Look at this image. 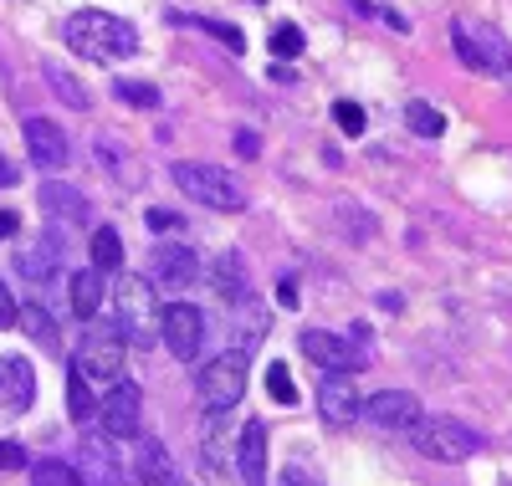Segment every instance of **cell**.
<instances>
[{
  "label": "cell",
  "mask_w": 512,
  "mask_h": 486,
  "mask_svg": "<svg viewBox=\"0 0 512 486\" xmlns=\"http://www.w3.org/2000/svg\"><path fill=\"white\" fill-rule=\"evenodd\" d=\"M62 36H67V47L77 57H88V62H123V57L139 52V31L128 26L123 16H108V11H77V16H67Z\"/></svg>",
  "instance_id": "obj_1"
},
{
  "label": "cell",
  "mask_w": 512,
  "mask_h": 486,
  "mask_svg": "<svg viewBox=\"0 0 512 486\" xmlns=\"http://www.w3.org/2000/svg\"><path fill=\"white\" fill-rule=\"evenodd\" d=\"M113 302H118L113 333H123V343L149 348V343L159 338V297H154V282H149V277H134V272H123Z\"/></svg>",
  "instance_id": "obj_2"
},
{
  "label": "cell",
  "mask_w": 512,
  "mask_h": 486,
  "mask_svg": "<svg viewBox=\"0 0 512 486\" xmlns=\"http://www.w3.org/2000/svg\"><path fill=\"white\" fill-rule=\"evenodd\" d=\"M405 435H410V446H415L420 456L446 461V466L472 461V456L482 451V435H477V430H466V425L451 420V415H415V425H410Z\"/></svg>",
  "instance_id": "obj_3"
},
{
  "label": "cell",
  "mask_w": 512,
  "mask_h": 486,
  "mask_svg": "<svg viewBox=\"0 0 512 486\" xmlns=\"http://www.w3.org/2000/svg\"><path fill=\"white\" fill-rule=\"evenodd\" d=\"M175 185L185 200L205 205V210H246V185L236 180L231 169H216V164H195V159H180L175 164Z\"/></svg>",
  "instance_id": "obj_4"
},
{
  "label": "cell",
  "mask_w": 512,
  "mask_h": 486,
  "mask_svg": "<svg viewBox=\"0 0 512 486\" xmlns=\"http://www.w3.org/2000/svg\"><path fill=\"white\" fill-rule=\"evenodd\" d=\"M451 47L472 72L512 82V41L507 36H497V31H487L477 21H451Z\"/></svg>",
  "instance_id": "obj_5"
},
{
  "label": "cell",
  "mask_w": 512,
  "mask_h": 486,
  "mask_svg": "<svg viewBox=\"0 0 512 486\" xmlns=\"http://www.w3.org/2000/svg\"><path fill=\"white\" fill-rule=\"evenodd\" d=\"M303 353L313 364H323V374H354L369 364V328L354 323L349 333H323V328H308L303 333Z\"/></svg>",
  "instance_id": "obj_6"
},
{
  "label": "cell",
  "mask_w": 512,
  "mask_h": 486,
  "mask_svg": "<svg viewBox=\"0 0 512 486\" xmlns=\"http://www.w3.org/2000/svg\"><path fill=\"white\" fill-rule=\"evenodd\" d=\"M241 394H246V353L231 348V353H216V359L205 364L200 374V400L210 415H226L241 405Z\"/></svg>",
  "instance_id": "obj_7"
},
{
  "label": "cell",
  "mask_w": 512,
  "mask_h": 486,
  "mask_svg": "<svg viewBox=\"0 0 512 486\" xmlns=\"http://www.w3.org/2000/svg\"><path fill=\"white\" fill-rule=\"evenodd\" d=\"M159 338H164V348L175 353V359H200V343H205V313L200 307H190V302H169V307H159Z\"/></svg>",
  "instance_id": "obj_8"
},
{
  "label": "cell",
  "mask_w": 512,
  "mask_h": 486,
  "mask_svg": "<svg viewBox=\"0 0 512 486\" xmlns=\"http://www.w3.org/2000/svg\"><path fill=\"white\" fill-rule=\"evenodd\" d=\"M123 333H113V323L108 328H93L88 338H82V348H77V369H82V379H118L123 374Z\"/></svg>",
  "instance_id": "obj_9"
},
{
  "label": "cell",
  "mask_w": 512,
  "mask_h": 486,
  "mask_svg": "<svg viewBox=\"0 0 512 486\" xmlns=\"http://www.w3.org/2000/svg\"><path fill=\"white\" fill-rule=\"evenodd\" d=\"M21 134H26V154H31L36 169H47V174L67 169L72 149H67V134H62L52 118H26V123H21Z\"/></svg>",
  "instance_id": "obj_10"
},
{
  "label": "cell",
  "mask_w": 512,
  "mask_h": 486,
  "mask_svg": "<svg viewBox=\"0 0 512 486\" xmlns=\"http://www.w3.org/2000/svg\"><path fill=\"white\" fill-rule=\"evenodd\" d=\"M149 282L164 287V292H185L200 282V256L190 246H164L154 251V267H149Z\"/></svg>",
  "instance_id": "obj_11"
},
{
  "label": "cell",
  "mask_w": 512,
  "mask_h": 486,
  "mask_svg": "<svg viewBox=\"0 0 512 486\" xmlns=\"http://www.w3.org/2000/svg\"><path fill=\"white\" fill-rule=\"evenodd\" d=\"M98 420H103L108 440H134L139 435V389L134 384H113L108 400L98 405Z\"/></svg>",
  "instance_id": "obj_12"
},
{
  "label": "cell",
  "mask_w": 512,
  "mask_h": 486,
  "mask_svg": "<svg viewBox=\"0 0 512 486\" xmlns=\"http://www.w3.org/2000/svg\"><path fill=\"white\" fill-rule=\"evenodd\" d=\"M359 415L379 430H410L415 415H420V400L405 389H384V394H369V400L359 405Z\"/></svg>",
  "instance_id": "obj_13"
},
{
  "label": "cell",
  "mask_w": 512,
  "mask_h": 486,
  "mask_svg": "<svg viewBox=\"0 0 512 486\" xmlns=\"http://www.w3.org/2000/svg\"><path fill=\"white\" fill-rule=\"evenodd\" d=\"M359 389L349 384V374H323V389H318V415H323V425H333V430H344V425H354L359 420Z\"/></svg>",
  "instance_id": "obj_14"
},
{
  "label": "cell",
  "mask_w": 512,
  "mask_h": 486,
  "mask_svg": "<svg viewBox=\"0 0 512 486\" xmlns=\"http://www.w3.org/2000/svg\"><path fill=\"white\" fill-rule=\"evenodd\" d=\"M31 400H36L31 364L21 359V353H6V359H0V410H6V415H26Z\"/></svg>",
  "instance_id": "obj_15"
},
{
  "label": "cell",
  "mask_w": 512,
  "mask_h": 486,
  "mask_svg": "<svg viewBox=\"0 0 512 486\" xmlns=\"http://www.w3.org/2000/svg\"><path fill=\"white\" fill-rule=\"evenodd\" d=\"M205 277H210V287L221 292V302H231V307H241L246 297H251V277H246V261L236 256V251H216L200 267Z\"/></svg>",
  "instance_id": "obj_16"
},
{
  "label": "cell",
  "mask_w": 512,
  "mask_h": 486,
  "mask_svg": "<svg viewBox=\"0 0 512 486\" xmlns=\"http://www.w3.org/2000/svg\"><path fill=\"white\" fill-rule=\"evenodd\" d=\"M236 471L246 486H267V425L262 420H246L236 440Z\"/></svg>",
  "instance_id": "obj_17"
},
{
  "label": "cell",
  "mask_w": 512,
  "mask_h": 486,
  "mask_svg": "<svg viewBox=\"0 0 512 486\" xmlns=\"http://www.w3.org/2000/svg\"><path fill=\"white\" fill-rule=\"evenodd\" d=\"M41 210H47L52 220H62V226H88V215H93L88 195L72 190V185H62V180L41 185Z\"/></svg>",
  "instance_id": "obj_18"
},
{
  "label": "cell",
  "mask_w": 512,
  "mask_h": 486,
  "mask_svg": "<svg viewBox=\"0 0 512 486\" xmlns=\"http://www.w3.org/2000/svg\"><path fill=\"white\" fill-rule=\"evenodd\" d=\"M139 446H134V471H139V481L144 486H180V476H175V461H169V451H164V440H154V435H134Z\"/></svg>",
  "instance_id": "obj_19"
},
{
  "label": "cell",
  "mask_w": 512,
  "mask_h": 486,
  "mask_svg": "<svg viewBox=\"0 0 512 486\" xmlns=\"http://www.w3.org/2000/svg\"><path fill=\"white\" fill-rule=\"evenodd\" d=\"M77 481L82 486H123V471L108 456L103 440H82V471H77Z\"/></svg>",
  "instance_id": "obj_20"
},
{
  "label": "cell",
  "mask_w": 512,
  "mask_h": 486,
  "mask_svg": "<svg viewBox=\"0 0 512 486\" xmlns=\"http://www.w3.org/2000/svg\"><path fill=\"white\" fill-rule=\"evenodd\" d=\"M57 261H62V236H47V241H36L31 251L16 256V267L26 282H52L57 277Z\"/></svg>",
  "instance_id": "obj_21"
},
{
  "label": "cell",
  "mask_w": 512,
  "mask_h": 486,
  "mask_svg": "<svg viewBox=\"0 0 512 486\" xmlns=\"http://www.w3.org/2000/svg\"><path fill=\"white\" fill-rule=\"evenodd\" d=\"M16 323L41 343V348H47V353H62V333H57V318L47 313V307H41V302H26V307H16Z\"/></svg>",
  "instance_id": "obj_22"
},
{
  "label": "cell",
  "mask_w": 512,
  "mask_h": 486,
  "mask_svg": "<svg viewBox=\"0 0 512 486\" xmlns=\"http://www.w3.org/2000/svg\"><path fill=\"white\" fill-rule=\"evenodd\" d=\"M67 292H72V313L77 318H98V307H103V277L88 267V272H72L67 277Z\"/></svg>",
  "instance_id": "obj_23"
},
{
  "label": "cell",
  "mask_w": 512,
  "mask_h": 486,
  "mask_svg": "<svg viewBox=\"0 0 512 486\" xmlns=\"http://www.w3.org/2000/svg\"><path fill=\"white\" fill-rule=\"evenodd\" d=\"M41 72H47V82H52V93H57V98H62L67 108H77V113H88V103H93V98H88V87H82V82H77V77H72V72H67L62 62H41Z\"/></svg>",
  "instance_id": "obj_24"
},
{
  "label": "cell",
  "mask_w": 512,
  "mask_h": 486,
  "mask_svg": "<svg viewBox=\"0 0 512 486\" xmlns=\"http://www.w3.org/2000/svg\"><path fill=\"white\" fill-rule=\"evenodd\" d=\"M67 410H72L77 430L88 425V420H98V405H93V394H88V379H82V369H77V364H72V374H67Z\"/></svg>",
  "instance_id": "obj_25"
},
{
  "label": "cell",
  "mask_w": 512,
  "mask_h": 486,
  "mask_svg": "<svg viewBox=\"0 0 512 486\" xmlns=\"http://www.w3.org/2000/svg\"><path fill=\"white\" fill-rule=\"evenodd\" d=\"M123 267V241L113 226H98L93 231V272H118Z\"/></svg>",
  "instance_id": "obj_26"
},
{
  "label": "cell",
  "mask_w": 512,
  "mask_h": 486,
  "mask_svg": "<svg viewBox=\"0 0 512 486\" xmlns=\"http://www.w3.org/2000/svg\"><path fill=\"white\" fill-rule=\"evenodd\" d=\"M405 123L415 128L420 139H441V134H446V118H441V108L420 103V98H410V103H405Z\"/></svg>",
  "instance_id": "obj_27"
},
{
  "label": "cell",
  "mask_w": 512,
  "mask_h": 486,
  "mask_svg": "<svg viewBox=\"0 0 512 486\" xmlns=\"http://www.w3.org/2000/svg\"><path fill=\"white\" fill-rule=\"evenodd\" d=\"M113 98L128 103V108H159V93H154L149 82H134V77H118L113 82Z\"/></svg>",
  "instance_id": "obj_28"
},
{
  "label": "cell",
  "mask_w": 512,
  "mask_h": 486,
  "mask_svg": "<svg viewBox=\"0 0 512 486\" xmlns=\"http://www.w3.org/2000/svg\"><path fill=\"white\" fill-rule=\"evenodd\" d=\"M185 26H200L205 36H216V41H226L231 52H246V36H241V26H231V21H205V16H180Z\"/></svg>",
  "instance_id": "obj_29"
},
{
  "label": "cell",
  "mask_w": 512,
  "mask_h": 486,
  "mask_svg": "<svg viewBox=\"0 0 512 486\" xmlns=\"http://www.w3.org/2000/svg\"><path fill=\"white\" fill-rule=\"evenodd\" d=\"M31 486H82L77 471L67 461H36L31 466Z\"/></svg>",
  "instance_id": "obj_30"
},
{
  "label": "cell",
  "mask_w": 512,
  "mask_h": 486,
  "mask_svg": "<svg viewBox=\"0 0 512 486\" xmlns=\"http://www.w3.org/2000/svg\"><path fill=\"white\" fill-rule=\"evenodd\" d=\"M303 47H308L303 26H292V21H287V26H277V31H272V52H277V57H287V62H292V57H303Z\"/></svg>",
  "instance_id": "obj_31"
},
{
  "label": "cell",
  "mask_w": 512,
  "mask_h": 486,
  "mask_svg": "<svg viewBox=\"0 0 512 486\" xmlns=\"http://www.w3.org/2000/svg\"><path fill=\"white\" fill-rule=\"evenodd\" d=\"M267 394H272L277 405H297V384H292L287 364H272V369H267Z\"/></svg>",
  "instance_id": "obj_32"
},
{
  "label": "cell",
  "mask_w": 512,
  "mask_h": 486,
  "mask_svg": "<svg viewBox=\"0 0 512 486\" xmlns=\"http://www.w3.org/2000/svg\"><path fill=\"white\" fill-rule=\"evenodd\" d=\"M333 118H338V128H344V134H364V108H359L354 98L333 103Z\"/></svg>",
  "instance_id": "obj_33"
},
{
  "label": "cell",
  "mask_w": 512,
  "mask_h": 486,
  "mask_svg": "<svg viewBox=\"0 0 512 486\" xmlns=\"http://www.w3.org/2000/svg\"><path fill=\"white\" fill-rule=\"evenodd\" d=\"M93 154H98V164H103L108 174H123V149H118V144H113L108 134H103V139L93 144Z\"/></svg>",
  "instance_id": "obj_34"
},
{
  "label": "cell",
  "mask_w": 512,
  "mask_h": 486,
  "mask_svg": "<svg viewBox=\"0 0 512 486\" xmlns=\"http://www.w3.org/2000/svg\"><path fill=\"white\" fill-rule=\"evenodd\" d=\"M338 220H349L359 241H364V236H374V220H359V205H354V200H344V205H338Z\"/></svg>",
  "instance_id": "obj_35"
},
{
  "label": "cell",
  "mask_w": 512,
  "mask_h": 486,
  "mask_svg": "<svg viewBox=\"0 0 512 486\" xmlns=\"http://www.w3.org/2000/svg\"><path fill=\"white\" fill-rule=\"evenodd\" d=\"M21 466H26V451L16 440H0V471H21Z\"/></svg>",
  "instance_id": "obj_36"
},
{
  "label": "cell",
  "mask_w": 512,
  "mask_h": 486,
  "mask_svg": "<svg viewBox=\"0 0 512 486\" xmlns=\"http://www.w3.org/2000/svg\"><path fill=\"white\" fill-rule=\"evenodd\" d=\"M16 323V297H11V287L0 282V328H11Z\"/></svg>",
  "instance_id": "obj_37"
},
{
  "label": "cell",
  "mask_w": 512,
  "mask_h": 486,
  "mask_svg": "<svg viewBox=\"0 0 512 486\" xmlns=\"http://www.w3.org/2000/svg\"><path fill=\"white\" fill-rule=\"evenodd\" d=\"M180 226V215H169V210H149V231H175Z\"/></svg>",
  "instance_id": "obj_38"
},
{
  "label": "cell",
  "mask_w": 512,
  "mask_h": 486,
  "mask_svg": "<svg viewBox=\"0 0 512 486\" xmlns=\"http://www.w3.org/2000/svg\"><path fill=\"white\" fill-rule=\"evenodd\" d=\"M277 486H318V481H313V476H308V471H303V466H287V471H282V481H277Z\"/></svg>",
  "instance_id": "obj_39"
},
{
  "label": "cell",
  "mask_w": 512,
  "mask_h": 486,
  "mask_svg": "<svg viewBox=\"0 0 512 486\" xmlns=\"http://www.w3.org/2000/svg\"><path fill=\"white\" fill-rule=\"evenodd\" d=\"M16 231H21V215L16 210H0V241H11Z\"/></svg>",
  "instance_id": "obj_40"
},
{
  "label": "cell",
  "mask_w": 512,
  "mask_h": 486,
  "mask_svg": "<svg viewBox=\"0 0 512 486\" xmlns=\"http://www.w3.org/2000/svg\"><path fill=\"white\" fill-rule=\"evenodd\" d=\"M277 302H282V307H287V313H292V307H297V287H292V282H287V277H282V282H277Z\"/></svg>",
  "instance_id": "obj_41"
},
{
  "label": "cell",
  "mask_w": 512,
  "mask_h": 486,
  "mask_svg": "<svg viewBox=\"0 0 512 486\" xmlns=\"http://www.w3.org/2000/svg\"><path fill=\"white\" fill-rule=\"evenodd\" d=\"M16 180H21V169H16L11 159H0V190H11Z\"/></svg>",
  "instance_id": "obj_42"
},
{
  "label": "cell",
  "mask_w": 512,
  "mask_h": 486,
  "mask_svg": "<svg viewBox=\"0 0 512 486\" xmlns=\"http://www.w3.org/2000/svg\"><path fill=\"white\" fill-rule=\"evenodd\" d=\"M256 149H262V144H256V134H236V154H246V159H251Z\"/></svg>",
  "instance_id": "obj_43"
}]
</instances>
